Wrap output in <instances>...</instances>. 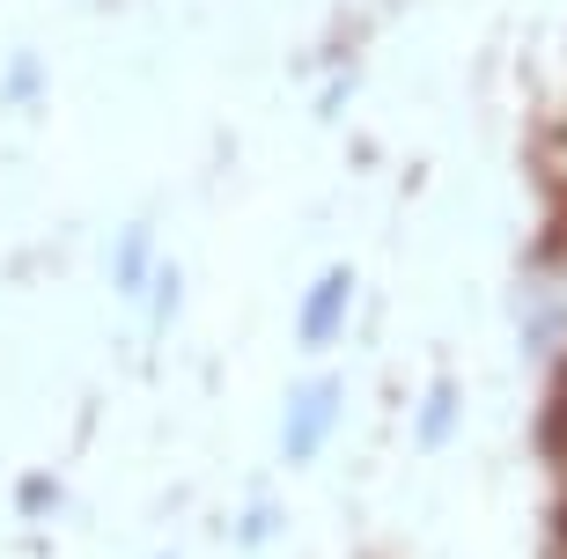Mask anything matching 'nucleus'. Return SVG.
<instances>
[{
	"mask_svg": "<svg viewBox=\"0 0 567 559\" xmlns=\"http://www.w3.org/2000/svg\"><path fill=\"white\" fill-rule=\"evenodd\" d=\"M524 346L530 361L567 369V236L538 250V266L524 280Z\"/></svg>",
	"mask_w": 567,
	"mask_h": 559,
	"instance_id": "obj_1",
	"label": "nucleus"
},
{
	"mask_svg": "<svg viewBox=\"0 0 567 559\" xmlns=\"http://www.w3.org/2000/svg\"><path fill=\"white\" fill-rule=\"evenodd\" d=\"M339 405H347V391H339L332 375H317V383H302V391L288 397V413H280V449H288V464H310V456L332 442Z\"/></svg>",
	"mask_w": 567,
	"mask_h": 559,
	"instance_id": "obj_2",
	"label": "nucleus"
},
{
	"mask_svg": "<svg viewBox=\"0 0 567 559\" xmlns=\"http://www.w3.org/2000/svg\"><path fill=\"white\" fill-rule=\"evenodd\" d=\"M347 310H354V272L332 266L310 294H302V324H295V339H302V346H332V339L347 332Z\"/></svg>",
	"mask_w": 567,
	"mask_h": 559,
	"instance_id": "obj_3",
	"label": "nucleus"
},
{
	"mask_svg": "<svg viewBox=\"0 0 567 559\" xmlns=\"http://www.w3.org/2000/svg\"><path fill=\"white\" fill-rule=\"evenodd\" d=\"M457 420H464V391H457V383H435V391L421 397V442L442 449V442L457 435Z\"/></svg>",
	"mask_w": 567,
	"mask_h": 559,
	"instance_id": "obj_4",
	"label": "nucleus"
},
{
	"mask_svg": "<svg viewBox=\"0 0 567 559\" xmlns=\"http://www.w3.org/2000/svg\"><path fill=\"white\" fill-rule=\"evenodd\" d=\"M111 280H118V294H141L147 280H155V244H147V228H126V236H118V272H111Z\"/></svg>",
	"mask_w": 567,
	"mask_h": 559,
	"instance_id": "obj_5",
	"label": "nucleus"
},
{
	"mask_svg": "<svg viewBox=\"0 0 567 559\" xmlns=\"http://www.w3.org/2000/svg\"><path fill=\"white\" fill-rule=\"evenodd\" d=\"M236 538H244V545L274 538V508H244V522H236Z\"/></svg>",
	"mask_w": 567,
	"mask_h": 559,
	"instance_id": "obj_6",
	"label": "nucleus"
},
{
	"mask_svg": "<svg viewBox=\"0 0 567 559\" xmlns=\"http://www.w3.org/2000/svg\"><path fill=\"white\" fill-rule=\"evenodd\" d=\"M546 449H560V456H567V383H560V405L546 413Z\"/></svg>",
	"mask_w": 567,
	"mask_h": 559,
	"instance_id": "obj_7",
	"label": "nucleus"
},
{
	"mask_svg": "<svg viewBox=\"0 0 567 559\" xmlns=\"http://www.w3.org/2000/svg\"><path fill=\"white\" fill-rule=\"evenodd\" d=\"M52 494H60L52 478H30V486H22V508H30V516H44V508H52Z\"/></svg>",
	"mask_w": 567,
	"mask_h": 559,
	"instance_id": "obj_8",
	"label": "nucleus"
}]
</instances>
